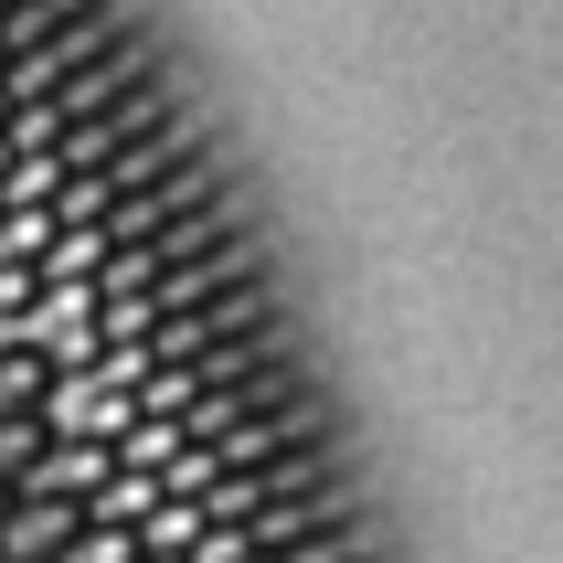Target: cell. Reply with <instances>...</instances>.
<instances>
[{
  "label": "cell",
  "mask_w": 563,
  "mask_h": 563,
  "mask_svg": "<svg viewBox=\"0 0 563 563\" xmlns=\"http://www.w3.org/2000/svg\"><path fill=\"white\" fill-rule=\"evenodd\" d=\"M54 563H150V542L128 532V521H86V532L64 542V553H54Z\"/></svg>",
  "instance_id": "1"
}]
</instances>
